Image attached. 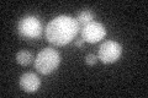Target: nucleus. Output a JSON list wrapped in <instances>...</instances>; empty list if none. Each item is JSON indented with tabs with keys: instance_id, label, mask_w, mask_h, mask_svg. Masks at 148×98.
Listing matches in <instances>:
<instances>
[{
	"instance_id": "1",
	"label": "nucleus",
	"mask_w": 148,
	"mask_h": 98,
	"mask_svg": "<svg viewBox=\"0 0 148 98\" xmlns=\"http://www.w3.org/2000/svg\"><path fill=\"white\" fill-rule=\"evenodd\" d=\"M80 27L75 18L71 16L54 17L46 27V39L54 47H63L75 38Z\"/></svg>"
},
{
	"instance_id": "2",
	"label": "nucleus",
	"mask_w": 148,
	"mask_h": 98,
	"mask_svg": "<svg viewBox=\"0 0 148 98\" xmlns=\"http://www.w3.org/2000/svg\"><path fill=\"white\" fill-rule=\"evenodd\" d=\"M61 55L54 48H45L37 54L35 59V69L41 75H49L58 68Z\"/></svg>"
},
{
	"instance_id": "3",
	"label": "nucleus",
	"mask_w": 148,
	"mask_h": 98,
	"mask_svg": "<svg viewBox=\"0 0 148 98\" xmlns=\"http://www.w3.org/2000/svg\"><path fill=\"white\" fill-rule=\"evenodd\" d=\"M17 32L25 39H37L43 33V26L37 17L26 16L18 22Z\"/></svg>"
},
{
	"instance_id": "4",
	"label": "nucleus",
	"mask_w": 148,
	"mask_h": 98,
	"mask_svg": "<svg viewBox=\"0 0 148 98\" xmlns=\"http://www.w3.org/2000/svg\"><path fill=\"white\" fill-rule=\"evenodd\" d=\"M121 54H122L121 44H119L117 42L114 41H108L100 45L98 58L104 64H111L117 62L120 57H121Z\"/></svg>"
},
{
	"instance_id": "5",
	"label": "nucleus",
	"mask_w": 148,
	"mask_h": 98,
	"mask_svg": "<svg viewBox=\"0 0 148 98\" xmlns=\"http://www.w3.org/2000/svg\"><path fill=\"white\" fill-rule=\"evenodd\" d=\"M82 39L88 43H98L101 39H104L106 36V28L103 23L92 21L88 23L84 27H82Z\"/></svg>"
},
{
	"instance_id": "6",
	"label": "nucleus",
	"mask_w": 148,
	"mask_h": 98,
	"mask_svg": "<svg viewBox=\"0 0 148 98\" xmlns=\"http://www.w3.org/2000/svg\"><path fill=\"white\" fill-rule=\"evenodd\" d=\"M41 86V80L40 77L34 72H26L20 77V87L22 91L34 93L37 92Z\"/></svg>"
},
{
	"instance_id": "7",
	"label": "nucleus",
	"mask_w": 148,
	"mask_h": 98,
	"mask_svg": "<svg viewBox=\"0 0 148 98\" xmlns=\"http://www.w3.org/2000/svg\"><path fill=\"white\" fill-rule=\"evenodd\" d=\"M94 18H95L94 12H91L90 10H83L82 12H79V15H78L75 20L78 22V25H79V27H84L88 23L94 21Z\"/></svg>"
},
{
	"instance_id": "8",
	"label": "nucleus",
	"mask_w": 148,
	"mask_h": 98,
	"mask_svg": "<svg viewBox=\"0 0 148 98\" xmlns=\"http://www.w3.org/2000/svg\"><path fill=\"white\" fill-rule=\"evenodd\" d=\"M32 54L29 52V50H20L17 54H16V62L22 65V66H27V65H30L32 63Z\"/></svg>"
},
{
	"instance_id": "9",
	"label": "nucleus",
	"mask_w": 148,
	"mask_h": 98,
	"mask_svg": "<svg viewBox=\"0 0 148 98\" xmlns=\"http://www.w3.org/2000/svg\"><path fill=\"white\" fill-rule=\"evenodd\" d=\"M96 62H98V58H96L94 54H88L86 57H85V63H86L88 65H90V66L95 65Z\"/></svg>"
},
{
	"instance_id": "10",
	"label": "nucleus",
	"mask_w": 148,
	"mask_h": 98,
	"mask_svg": "<svg viewBox=\"0 0 148 98\" xmlns=\"http://www.w3.org/2000/svg\"><path fill=\"white\" fill-rule=\"evenodd\" d=\"M83 44H84V41H83V39H78V41H75V43H74V45L78 47V48L83 47Z\"/></svg>"
}]
</instances>
